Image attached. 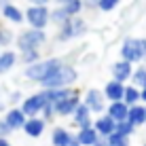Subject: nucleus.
<instances>
[{
	"label": "nucleus",
	"instance_id": "11",
	"mask_svg": "<svg viewBox=\"0 0 146 146\" xmlns=\"http://www.w3.org/2000/svg\"><path fill=\"white\" fill-rule=\"evenodd\" d=\"M131 70H133V64L131 62H125V59H119L110 66V74H112L114 80L119 83H127L129 76H131Z\"/></svg>",
	"mask_w": 146,
	"mask_h": 146
},
{
	"label": "nucleus",
	"instance_id": "24",
	"mask_svg": "<svg viewBox=\"0 0 146 146\" xmlns=\"http://www.w3.org/2000/svg\"><path fill=\"white\" fill-rule=\"evenodd\" d=\"M106 142L110 146H129V142H131V135H125V133H121V131H110L106 135Z\"/></svg>",
	"mask_w": 146,
	"mask_h": 146
},
{
	"label": "nucleus",
	"instance_id": "10",
	"mask_svg": "<svg viewBox=\"0 0 146 146\" xmlns=\"http://www.w3.org/2000/svg\"><path fill=\"white\" fill-rule=\"evenodd\" d=\"M44 127H47V123H44L42 117H38V114L26 117V121H23V125H21V129L26 131L28 138H40V135L44 133Z\"/></svg>",
	"mask_w": 146,
	"mask_h": 146
},
{
	"label": "nucleus",
	"instance_id": "16",
	"mask_svg": "<svg viewBox=\"0 0 146 146\" xmlns=\"http://www.w3.org/2000/svg\"><path fill=\"white\" fill-rule=\"evenodd\" d=\"M127 121H131L135 127H140V125L146 123V108L142 104H131V106H127Z\"/></svg>",
	"mask_w": 146,
	"mask_h": 146
},
{
	"label": "nucleus",
	"instance_id": "35",
	"mask_svg": "<svg viewBox=\"0 0 146 146\" xmlns=\"http://www.w3.org/2000/svg\"><path fill=\"white\" fill-rule=\"evenodd\" d=\"M30 4H49L51 0H28Z\"/></svg>",
	"mask_w": 146,
	"mask_h": 146
},
{
	"label": "nucleus",
	"instance_id": "13",
	"mask_svg": "<svg viewBox=\"0 0 146 146\" xmlns=\"http://www.w3.org/2000/svg\"><path fill=\"white\" fill-rule=\"evenodd\" d=\"M106 114L114 121V123H119V121L127 119V104H125L123 100H112V102L106 106Z\"/></svg>",
	"mask_w": 146,
	"mask_h": 146
},
{
	"label": "nucleus",
	"instance_id": "27",
	"mask_svg": "<svg viewBox=\"0 0 146 146\" xmlns=\"http://www.w3.org/2000/svg\"><path fill=\"white\" fill-rule=\"evenodd\" d=\"M62 9L70 15V17H74V15H78L83 11V0H68V2L62 4Z\"/></svg>",
	"mask_w": 146,
	"mask_h": 146
},
{
	"label": "nucleus",
	"instance_id": "21",
	"mask_svg": "<svg viewBox=\"0 0 146 146\" xmlns=\"http://www.w3.org/2000/svg\"><path fill=\"white\" fill-rule=\"evenodd\" d=\"M15 64H17V53H15V51H11V49L0 51V74L9 72Z\"/></svg>",
	"mask_w": 146,
	"mask_h": 146
},
{
	"label": "nucleus",
	"instance_id": "3",
	"mask_svg": "<svg viewBox=\"0 0 146 146\" xmlns=\"http://www.w3.org/2000/svg\"><path fill=\"white\" fill-rule=\"evenodd\" d=\"M146 55V42L144 38H135L129 36L123 40V47H121V59L125 62H131V64H140Z\"/></svg>",
	"mask_w": 146,
	"mask_h": 146
},
{
	"label": "nucleus",
	"instance_id": "7",
	"mask_svg": "<svg viewBox=\"0 0 146 146\" xmlns=\"http://www.w3.org/2000/svg\"><path fill=\"white\" fill-rule=\"evenodd\" d=\"M78 102H80V95H78L76 89H74L70 95H66V98H62V100H57V102H53L55 117H70V114H72V110L76 108Z\"/></svg>",
	"mask_w": 146,
	"mask_h": 146
},
{
	"label": "nucleus",
	"instance_id": "18",
	"mask_svg": "<svg viewBox=\"0 0 146 146\" xmlns=\"http://www.w3.org/2000/svg\"><path fill=\"white\" fill-rule=\"evenodd\" d=\"M91 125H93V129H95L100 135H102V138H106L110 131H114V125H117V123H114V121L110 119L108 114H102V117H98Z\"/></svg>",
	"mask_w": 146,
	"mask_h": 146
},
{
	"label": "nucleus",
	"instance_id": "22",
	"mask_svg": "<svg viewBox=\"0 0 146 146\" xmlns=\"http://www.w3.org/2000/svg\"><path fill=\"white\" fill-rule=\"evenodd\" d=\"M140 89L138 87H133V85H125V89H123V102L127 104V106H131V104H138V102H142V98H140Z\"/></svg>",
	"mask_w": 146,
	"mask_h": 146
},
{
	"label": "nucleus",
	"instance_id": "1",
	"mask_svg": "<svg viewBox=\"0 0 146 146\" xmlns=\"http://www.w3.org/2000/svg\"><path fill=\"white\" fill-rule=\"evenodd\" d=\"M78 78V70L74 66H70V64H59V66H55L51 72L47 74L42 80H40V85H42L44 89H51V87H70L72 83H76Z\"/></svg>",
	"mask_w": 146,
	"mask_h": 146
},
{
	"label": "nucleus",
	"instance_id": "4",
	"mask_svg": "<svg viewBox=\"0 0 146 146\" xmlns=\"http://www.w3.org/2000/svg\"><path fill=\"white\" fill-rule=\"evenodd\" d=\"M85 32H87V23H85L78 15H74V17H70L66 23L57 26V36L55 38H57V42H68V40H72V38L83 36Z\"/></svg>",
	"mask_w": 146,
	"mask_h": 146
},
{
	"label": "nucleus",
	"instance_id": "29",
	"mask_svg": "<svg viewBox=\"0 0 146 146\" xmlns=\"http://www.w3.org/2000/svg\"><path fill=\"white\" fill-rule=\"evenodd\" d=\"M15 40V34L11 32V30L7 28H0V49H7L11 47V42Z\"/></svg>",
	"mask_w": 146,
	"mask_h": 146
},
{
	"label": "nucleus",
	"instance_id": "37",
	"mask_svg": "<svg viewBox=\"0 0 146 146\" xmlns=\"http://www.w3.org/2000/svg\"><path fill=\"white\" fill-rule=\"evenodd\" d=\"M68 146H80V144H78V142H76V140H74V138H72V142H70Z\"/></svg>",
	"mask_w": 146,
	"mask_h": 146
},
{
	"label": "nucleus",
	"instance_id": "32",
	"mask_svg": "<svg viewBox=\"0 0 146 146\" xmlns=\"http://www.w3.org/2000/svg\"><path fill=\"white\" fill-rule=\"evenodd\" d=\"M11 133V127H9L7 123H4V119L0 121V135H2V138H7V135Z\"/></svg>",
	"mask_w": 146,
	"mask_h": 146
},
{
	"label": "nucleus",
	"instance_id": "39",
	"mask_svg": "<svg viewBox=\"0 0 146 146\" xmlns=\"http://www.w3.org/2000/svg\"><path fill=\"white\" fill-rule=\"evenodd\" d=\"M0 110H2V104H0Z\"/></svg>",
	"mask_w": 146,
	"mask_h": 146
},
{
	"label": "nucleus",
	"instance_id": "31",
	"mask_svg": "<svg viewBox=\"0 0 146 146\" xmlns=\"http://www.w3.org/2000/svg\"><path fill=\"white\" fill-rule=\"evenodd\" d=\"M40 117H42L44 123H49V121L55 119V110H53V104H51V102H47V104L42 106V110H40Z\"/></svg>",
	"mask_w": 146,
	"mask_h": 146
},
{
	"label": "nucleus",
	"instance_id": "25",
	"mask_svg": "<svg viewBox=\"0 0 146 146\" xmlns=\"http://www.w3.org/2000/svg\"><path fill=\"white\" fill-rule=\"evenodd\" d=\"M129 83H131L133 87H138V89L146 87V68H144V66L133 68V70H131V76H129Z\"/></svg>",
	"mask_w": 146,
	"mask_h": 146
},
{
	"label": "nucleus",
	"instance_id": "38",
	"mask_svg": "<svg viewBox=\"0 0 146 146\" xmlns=\"http://www.w3.org/2000/svg\"><path fill=\"white\" fill-rule=\"evenodd\" d=\"M53 2H57V4H64V2H68V0H53Z\"/></svg>",
	"mask_w": 146,
	"mask_h": 146
},
{
	"label": "nucleus",
	"instance_id": "12",
	"mask_svg": "<svg viewBox=\"0 0 146 146\" xmlns=\"http://www.w3.org/2000/svg\"><path fill=\"white\" fill-rule=\"evenodd\" d=\"M91 114H93L91 110L85 106L83 102H78V104H76V108L72 110V114H70V117H74V125H76V127H89V125L93 123Z\"/></svg>",
	"mask_w": 146,
	"mask_h": 146
},
{
	"label": "nucleus",
	"instance_id": "14",
	"mask_svg": "<svg viewBox=\"0 0 146 146\" xmlns=\"http://www.w3.org/2000/svg\"><path fill=\"white\" fill-rule=\"evenodd\" d=\"M100 138H102V135L93 129V125H89V127H78V133L74 135V140H76L80 146H91V144L98 142Z\"/></svg>",
	"mask_w": 146,
	"mask_h": 146
},
{
	"label": "nucleus",
	"instance_id": "20",
	"mask_svg": "<svg viewBox=\"0 0 146 146\" xmlns=\"http://www.w3.org/2000/svg\"><path fill=\"white\" fill-rule=\"evenodd\" d=\"M74 135L68 131L66 127H55L53 133H51V144L53 146H68L70 142H72Z\"/></svg>",
	"mask_w": 146,
	"mask_h": 146
},
{
	"label": "nucleus",
	"instance_id": "8",
	"mask_svg": "<svg viewBox=\"0 0 146 146\" xmlns=\"http://www.w3.org/2000/svg\"><path fill=\"white\" fill-rule=\"evenodd\" d=\"M47 104V98H44V93L42 91H38V93H34V95H30V98H26L21 102V112L26 114V117H34V114H40V110H42V106Z\"/></svg>",
	"mask_w": 146,
	"mask_h": 146
},
{
	"label": "nucleus",
	"instance_id": "30",
	"mask_svg": "<svg viewBox=\"0 0 146 146\" xmlns=\"http://www.w3.org/2000/svg\"><path fill=\"white\" fill-rule=\"evenodd\" d=\"M119 2L121 0H98V9L104 11V13H110V11H114V9L119 7Z\"/></svg>",
	"mask_w": 146,
	"mask_h": 146
},
{
	"label": "nucleus",
	"instance_id": "17",
	"mask_svg": "<svg viewBox=\"0 0 146 146\" xmlns=\"http://www.w3.org/2000/svg\"><path fill=\"white\" fill-rule=\"evenodd\" d=\"M123 89H125V83H119V80H108L106 87L102 89L104 98L108 100V102H112V100H121L123 98Z\"/></svg>",
	"mask_w": 146,
	"mask_h": 146
},
{
	"label": "nucleus",
	"instance_id": "9",
	"mask_svg": "<svg viewBox=\"0 0 146 146\" xmlns=\"http://www.w3.org/2000/svg\"><path fill=\"white\" fill-rule=\"evenodd\" d=\"M83 104L87 106L91 112L95 114H100L104 108H106V98H104V93H102V89H89L87 93H85V98H83Z\"/></svg>",
	"mask_w": 146,
	"mask_h": 146
},
{
	"label": "nucleus",
	"instance_id": "36",
	"mask_svg": "<svg viewBox=\"0 0 146 146\" xmlns=\"http://www.w3.org/2000/svg\"><path fill=\"white\" fill-rule=\"evenodd\" d=\"M0 146H11V142H9L7 138H2V135H0Z\"/></svg>",
	"mask_w": 146,
	"mask_h": 146
},
{
	"label": "nucleus",
	"instance_id": "33",
	"mask_svg": "<svg viewBox=\"0 0 146 146\" xmlns=\"http://www.w3.org/2000/svg\"><path fill=\"white\" fill-rule=\"evenodd\" d=\"M83 9H98V0H83Z\"/></svg>",
	"mask_w": 146,
	"mask_h": 146
},
{
	"label": "nucleus",
	"instance_id": "28",
	"mask_svg": "<svg viewBox=\"0 0 146 146\" xmlns=\"http://www.w3.org/2000/svg\"><path fill=\"white\" fill-rule=\"evenodd\" d=\"M114 129H117V131H121V133H125V135H133L138 127H135V125L131 123V121L123 119V121H119V123L114 125Z\"/></svg>",
	"mask_w": 146,
	"mask_h": 146
},
{
	"label": "nucleus",
	"instance_id": "2",
	"mask_svg": "<svg viewBox=\"0 0 146 146\" xmlns=\"http://www.w3.org/2000/svg\"><path fill=\"white\" fill-rule=\"evenodd\" d=\"M62 64V59L59 57H49V59H38V62L34 64H28L26 70H23V76H26L28 80H34V83H40L44 76H47L49 72Z\"/></svg>",
	"mask_w": 146,
	"mask_h": 146
},
{
	"label": "nucleus",
	"instance_id": "6",
	"mask_svg": "<svg viewBox=\"0 0 146 146\" xmlns=\"http://www.w3.org/2000/svg\"><path fill=\"white\" fill-rule=\"evenodd\" d=\"M23 21L30 23V28L44 30L49 26V9L47 4H30L23 13Z\"/></svg>",
	"mask_w": 146,
	"mask_h": 146
},
{
	"label": "nucleus",
	"instance_id": "34",
	"mask_svg": "<svg viewBox=\"0 0 146 146\" xmlns=\"http://www.w3.org/2000/svg\"><path fill=\"white\" fill-rule=\"evenodd\" d=\"M91 146H110V144L106 142V138H100L98 142H95V144H91Z\"/></svg>",
	"mask_w": 146,
	"mask_h": 146
},
{
	"label": "nucleus",
	"instance_id": "15",
	"mask_svg": "<svg viewBox=\"0 0 146 146\" xmlns=\"http://www.w3.org/2000/svg\"><path fill=\"white\" fill-rule=\"evenodd\" d=\"M23 121H26V114L21 112V108H9L7 114H4V123L11 127V131H15V129H21Z\"/></svg>",
	"mask_w": 146,
	"mask_h": 146
},
{
	"label": "nucleus",
	"instance_id": "19",
	"mask_svg": "<svg viewBox=\"0 0 146 146\" xmlns=\"http://www.w3.org/2000/svg\"><path fill=\"white\" fill-rule=\"evenodd\" d=\"M0 9H2V17L7 19V21H11V23H21L23 21V11H19L15 4L4 2Z\"/></svg>",
	"mask_w": 146,
	"mask_h": 146
},
{
	"label": "nucleus",
	"instance_id": "5",
	"mask_svg": "<svg viewBox=\"0 0 146 146\" xmlns=\"http://www.w3.org/2000/svg\"><path fill=\"white\" fill-rule=\"evenodd\" d=\"M15 40H17L19 51H21V49H38V47H42V44L47 42V32L40 30V28H28Z\"/></svg>",
	"mask_w": 146,
	"mask_h": 146
},
{
	"label": "nucleus",
	"instance_id": "23",
	"mask_svg": "<svg viewBox=\"0 0 146 146\" xmlns=\"http://www.w3.org/2000/svg\"><path fill=\"white\" fill-rule=\"evenodd\" d=\"M70 19V15L62 9V4H57L55 9L49 11V23H55V26H62V23H66Z\"/></svg>",
	"mask_w": 146,
	"mask_h": 146
},
{
	"label": "nucleus",
	"instance_id": "26",
	"mask_svg": "<svg viewBox=\"0 0 146 146\" xmlns=\"http://www.w3.org/2000/svg\"><path fill=\"white\" fill-rule=\"evenodd\" d=\"M17 59H21L23 64H34V62H38L40 59V53H38V49H21V55H19Z\"/></svg>",
	"mask_w": 146,
	"mask_h": 146
}]
</instances>
